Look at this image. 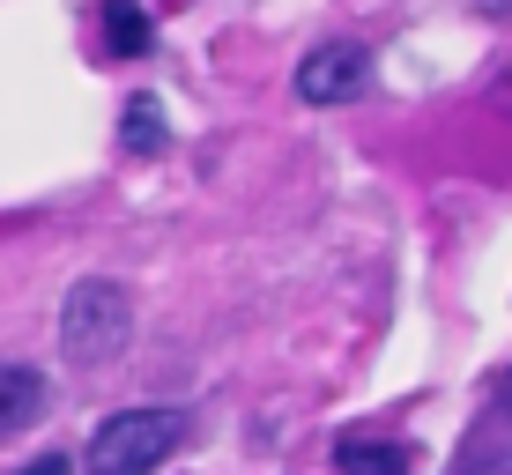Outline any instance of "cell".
I'll list each match as a JSON object with an SVG mask.
<instances>
[{
  "label": "cell",
  "instance_id": "obj_10",
  "mask_svg": "<svg viewBox=\"0 0 512 475\" xmlns=\"http://www.w3.org/2000/svg\"><path fill=\"white\" fill-rule=\"evenodd\" d=\"M483 8H490V15H498V8H512V0H483Z\"/></svg>",
  "mask_w": 512,
  "mask_h": 475
},
{
  "label": "cell",
  "instance_id": "obj_9",
  "mask_svg": "<svg viewBox=\"0 0 512 475\" xmlns=\"http://www.w3.org/2000/svg\"><path fill=\"white\" fill-rule=\"evenodd\" d=\"M490 401H498V416H505V424H512V372L498 379V394H490Z\"/></svg>",
  "mask_w": 512,
  "mask_h": 475
},
{
  "label": "cell",
  "instance_id": "obj_3",
  "mask_svg": "<svg viewBox=\"0 0 512 475\" xmlns=\"http://www.w3.org/2000/svg\"><path fill=\"white\" fill-rule=\"evenodd\" d=\"M364 90H372V52L349 45V38H327L297 60V97L305 104H349Z\"/></svg>",
  "mask_w": 512,
  "mask_h": 475
},
{
  "label": "cell",
  "instance_id": "obj_8",
  "mask_svg": "<svg viewBox=\"0 0 512 475\" xmlns=\"http://www.w3.org/2000/svg\"><path fill=\"white\" fill-rule=\"evenodd\" d=\"M67 468H75V461H67V453H60V446H52V453H38V461H23V468H15V475H67Z\"/></svg>",
  "mask_w": 512,
  "mask_h": 475
},
{
  "label": "cell",
  "instance_id": "obj_1",
  "mask_svg": "<svg viewBox=\"0 0 512 475\" xmlns=\"http://www.w3.org/2000/svg\"><path fill=\"white\" fill-rule=\"evenodd\" d=\"M134 334V297L112 283V275H82L75 290L60 297V357L67 364H112Z\"/></svg>",
  "mask_w": 512,
  "mask_h": 475
},
{
  "label": "cell",
  "instance_id": "obj_7",
  "mask_svg": "<svg viewBox=\"0 0 512 475\" xmlns=\"http://www.w3.org/2000/svg\"><path fill=\"white\" fill-rule=\"evenodd\" d=\"M119 134H127L134 156H156V149H164V104H156V97H127V119H119Z\"/></svg>",
  "mask_w": 512,
  "mask_h": 475
},
{
  "label": "cell",
  "instance_id": "obj_6",
  "mask_svg": "<svg viewBox=\"0 0 512 475\" xmlns=\"http://www.w3.org/2000/svg\"><path fill=\"white\" fill-rule=\"evenodd\" d=\"M104 38H112L119 60H141V52L156 45V30H149V15H141L134 0H112V8H104Z\"/></svg>",
  "mask_w": 512,
  "mask_h": 475
},
{
  "label": "cell",
  "instance_id": "obj_4",
  "mask_svg": "<svg viewBox=\"0 0 512 475\" xmlns=\"http://www.w3.org/2000/svg\"><path fill=\"white\" fill-rule=\"evenodd\" d=\"M45 409V372H30V364H0V438L30 431Z\"/></svg>",
  "mask_w": 512,
  "mask_h": 475
},
{
  "label": "cell",
  "instance_id": "obj_2",
  "mask_svg": "<svg viewBox=\"0 0 512 475\" xmlns=\"http://www.w3.org/2000/svg\"><path fill=\"white\" fill-rule=\"evenodd\" d=\"M186 446V416L179 409H119L90 431L82 468L90 475H156L171 453Z\"/></svg>",
  "mask_w": 512,
  "mask_h": 475
},
{
  "label": "cell",
  "instance_id": "obj_5",
  "mask_svg": "<svg viewBox=\"0 0 512 475\" xmlns=\"http://www.w3.org/2000/svg\"><path fill=\"white\" fill-rule=\"evenodd\" d=\"M334 468L342 475H409L416 453L394 446V438H342V446H334Z\"/></svg>",
  "mask_w": 512,
  "mask_h": 475
}]
</instances>
